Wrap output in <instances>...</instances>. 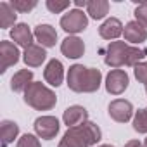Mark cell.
Masks as SVG:
<instances>
[{"label": "cell", "instance_id": "1", "mask_svg": "<svg viewBox=\"0 0 147 147\" xmlns=\"http://www.w3.org/2000/svg\"><path fill=\"white\" fill-rule=\"evenodd\" d=\"M145 55H147V49L130 45L125 40H116V42H109V45L106 47L104 62L113 69H121L123 66L135 67L138 62L144 61Z\"/></svg>", "mask_w": 147, "mask_h": 147}, {"label": "cell", "instance_id": "2", "mask_svg": "<svg viewBox=\"0 0 147 147\" xmlns=\"http://www.w3.org/2000/svg\"><path fill=\"white\" fill-rule=\"evenodd\" d=\"M66 85L76 94H94L102 85V73L97 67H87L83 64H73L67 69Z\"/></svg>", "mask_w": 147, "mask_h": 147}, {"label": "cell", "instance_id": "3", "mask_svg": "<svg viewBox=\"0 0 147 147\" xmlns=\"http://www.w3.org/2000/svg\"><path fill=\"white\" fill-rule=\"evenodd\" d=\"M102 138V130L97 123L87 121L80 126L67 128L62 138L59 140L57 147H97Z\"/></svg>", "mask_w": 147, "mask_h": 147}, {"label": "cell", "instance_id": "4", "mask_svg": "<svg viewBox=\"0 0 147 147\" xmlns=\"http://www.w3.org/2000/svg\"><path fill=\"white\" fill-rule=\"evenodd\" d=\"M23 100L35 111H50L57 104L55 92L42 82H33L23 94Z\"/></svg>", "mask_w": 147, "mask_h": 147}, {"label": "cell", "instance_id": "5", "mask_svg": "<svg viewBox=\"0 0 147 147\" xmlns=\"http://www.w3.org/2000/svg\"><path fill=\"white\" fill-rule=\"evenodd\" d=\"M59 26H61L67 35L78 36V33H82V31H85V30L88 28V16H87V12H83L82 9H69L66 14L61 16Z\"/></svg>", "mask_w": 147, "mask_h": 147}, {"label": "cell", "instance_id": "6", "mask_svg": "<svg viewBox=\"0 0 147 147\" xmlns=\"http://www.w3.org/2000/svg\"><path fill=\"white\" fill-rule=\"evenodd\" d=\"M130 85V76L125 69H111L107 75H106V80H104V87H106V92L109 95H121L126 92Z\"/></svg>", "mask_w": 147, "mask_h": 147}, {"label": "cell", "instance_id": "7", "mask_svg": "<svg viewBox=\"0 0 147 147\" xmlns=\"http://www.w3.org/2000/svg\"><path fill=\"white\" fill-rule=\"evenodd\" d=\"M35 128V135L42 140H54L61 130V123L55 116L45 114V116H38L33 123Z\"/></svg>", "mask_w": 147, "mask_h": 147}, {"label": "cell", "instance_id": "8", "mask_svg": "<svg viewBox=\"0 0 147 147\" xmlns=\"http://www.w3.org/2000/svg\"><path fill=\"white\" fill-rule=\"evenodd\" d=\"M107 114L116 123H128V121L133 119L135 109H133V104L130 100H126V99H114L107 106Z\"/></svg>", "mask_w": 147, "mask_h": 147}, {"label": "cell", "instance_id": "9", "mask_svg": "<svg viewBox=\"0 0 147 147\" xmlns=\"http://www.w3.org/2000/svg\"><path fill=\"white\" fill-rule=\"evenodd\" d=\"M23 54L19 52V47L14 43V42H9V40H2L0 42V73H5L11 66H16L19 62V59Z\"/></svg>", "mask_w": 147, "mask_h": 147}, {"label": "cell", "instance_id": "10", "mask_svg": "<svg viewBox=\"0 0 147 147\" xmlns=\"http://www.w3.org/2000/svg\"><path fill=\"white\" fill-rule=\"evenodd\" d=\"M67 73L64 71V66L59 59H50L47 64H45V69H43V80L45 83H49L50 87L57 88L64 83V78H66Z\"/></svg>", "mask_w": 147, "mask_h": 147}, {"label": "cell", "instance_id": "11", "mask_svg": "<svg viewBox=\"0 0 147 147\" xmlns=\"http://www.w3.org/2000/svg\"><path fill=\"white\" fill-rule=\"evenodd\" d=\"M61 52H62L64 57L76 61V59H80V57L85 55V42H83L80 36L67 35V36L61 42Z\"/></svg>", "mask_w": 147, "mask_h": 147}, {"label": "cell", "instance_id": "12", "mask_svg": "<svg viewBox=\"0 0 147 147\" xmlns=\"http://www.w3.org/2000/svg\"><path fill=\"white\" fill-rule=\"evenodd\" d=\"M87 121H88V111H87V107H83L80 104H73V106L66 107L62 113V123L67 128L80 126Z\"/></svg>", "mask_w": 147, "mask_h": 147}, {"label": "cell", "instance_id": "13", "mask_svg": "<svg viewBox=\"0 0 147 147\" xmlns=\"http://www.w3.org/2000/svg\"><path fill=\"white\" fill-rule=\"evenodd\" d=\"M123 36H125V42L130 43V45H140L147 40V30L135 19L128 21L125 24V30H123Z\"/></svg>", "mask_w": 147, "mask_h": 147}, {"label": "cell", "instance_id": "14", "mask_svg": "<svg viewBox=\"0 0 147 147\" xmlns=\"http://www.w3.org/2000/svg\"><path fill=\"white\" fill-rule=\"evenodd\" d=\"M11 40H12L18 47L28 49V47L33 45L35 33H33V30H31L26 23H18V24L11 30Z\"/></svg>", "mask_w": 147, "mask_h": 147}, {"label": "cell", "instance_id": "15", "mask_svg": "<svg viewBox=\"0 0 147 147\" xmlns=\"http://www.w3.org/2000/svg\"><path fill=\"white\" fill-rule=\"evenodd\" d=\"M123 30H125V26H123V23L118 18H107L99 26V36L102 40H113V42H116L123 35Z\"/></svg>", "mask_w": 147, "mask_h": 147}, {"label": "cell", "instance_id": "16", "mask_svg": "<svg viewBox=\"0 0 147 147\" xmlns=\"http://www.w3.org/2000/svg\"><path fill=\"white\" fill-rule=\"evenodd\" d=\"M33 33H35V40L38 42V45H42L45 49L55 47V43H57V31H55V28L52 24H47V23L38 24V26H35Z\"/></svg>", "mask_w": 147, "mask_h": 147}, {"label": "cell", "instance_id": "17", "mask_svg": "<svg viewBox=\"0 0 147 147\" xmlns=\"http://www.w3.org/2000/svg\"><path fill=\"white\" fill-rule=\"evenodd\" d=\"M45 61H47V49L38 43H33L23 52V62L26 64V67H40Z\"/></svg>", "mask_w": 147, "mask_h": 147}, {"label": "cell", "instance_id": "18", "mask_svg": "<svg viewBox=\"0 0 147 147\" xmlns=\"http://www.w3.org/2000/svg\"><path fill=\"white\" fill-rule=\"evenodd\" d=\"M19 137V125L12 119H2L0 123V147H9Z\"/></svg>", "mask_w": 147, "mask_h": 147}, {"label": "cell", "instance_id": "19", "mask_svg": "<svg viewBox=\"0 0 147 147\" xmlns=\"http://www.w3.org/2000/svg\"><path fill=\"white\" fill-rule=\"evenodd\" d=\"M33 82L35 80H33V71L31 69H19L11 78V90L16 92V94H24L26 88Z\"/></svg>", "mask_w": 147, "mask_h": 147}, {"label": "cell", "instance_id": "20", "mask_svg": "<svg viewBox=\"0 0 147 147\" xmlns=\"http://www.w3.org/2000/svg\"><path fill=\"white\" fill-rule=\"evenodd\" d=\"M109 2L107 0H88L87 4V16L90 19H95V21H106L107 19V14H109Z\"/></svg>", "mask_w": 147, "mask_h": 147}, {"label": "cell", "instance_id": "21", "mask_svg": "<svg viewBox=\"0 0 147 147\" xmlns=\"http://www.w3.org/2000/svg\"><path fill=\"white\" fill-rule=\"evenodd\" d=\"M18 12L11 5V2H0V30L14 28L18 23Z\"/></svg>", "mask_w": 147, "mask_h": 147}, {"label": "cell", "instance_id": "22", "mask_svg": "<svg viewBox=\"0 0 147 147\" xmlns=\"http://www.w3.org/2000/svg\"><path fill=\"white\" fill-rule=\"evenodd\" d=\"M131 126L137 133H142V135H147V109H137L135 114H133V119H131Z\"/></svg>", "mask_w": 147, "mask_h": 147}, {"label": "cell", "instance_id": "23", "mask_svg": "<svg viewBox=\"0 0 147 147\" xmlns=\"http://www.w3.org/2000/svg\"><path fill=\"white\" fill-rule=\"evenodd\" d=\"M11 5L18 14H26V12H31L38 5V2L36 0H11Z\"/></svg>", "mask_w": 147, "mask_h": 147}, {"label": "cell", "instance_id": "24", "mask_svg": "<svg viewBox=\"0 0 147 147\" xmlns=\"http://www.w3.org/2000/svg\"><path fill=\"white\" fill-rule=\"evenodd\" d=\"M16 147H42V142L35 133H24L18 138Z\"/></svg>", "mask_w": 147, "mask_h": 147}, {"label": "cell", "instance_id": "25", "mask_svg": "<svg viewBox=\"0 0 147 147\" xmlns=\"http://www.w3.org/2000/svg\"><path fill=\"white\" fill-rule=\"evenodd\" d=\"M69 5H71V2H67V0H47L45 2V7L52 14H61L66 9H69Z\"/></svg>", "mask_w": 147, "mask_h": 147}, {"label": "cell", "instance_id": "26", "mask_svg": "<svg viewBox=\"0 0 147 147\" xmlns=\"http://www.w3.org/2000/svg\"><path fill=\"white\" fill-rule=\"evenodd\" d=\"M133 76L138 83H142L144 87L147 85V61H142L138 62L135 67H133Z\"/></svg>", "mask_w": 147, "mask_h": 147}, {"label": "cell", "instance_id": "27", "mask_svg": "<svg viewBox=\"0 0 147 147\" xmlns=\"http://www.w3.org/2000/svg\"><path fill=\"white\" fill-rule=\"evenodd\" d=\"M133 16H135V21H138V23L147 30V2H140V4L135 7Z\"/></svg>", "mask_w": 147, "mask_h": 147}, {"label": "cell", "instance_id": "28", "mask_svg": "<svg viewBox=\"0 0 147 147\" xmlns=\"http://www.w3.org/2000/svg\"><path fill=\"white\" fill-rule=\"evenodd\" d=\"M123 147H144V144H142L138 138H131V140H128Z\"/></svg>", "mask_w": 147, "mask_h": 147}, {"label": "cell", "instance_id": "29", "mask_svg": "<svg viewBox=\"0 0 147 147\" xmlns=\"http://www.w3.org/2000/svg\"><path fill=\"white\" fill-rule=\"evenodd\" d=\"M87 4H88V0H75L73 2V5H75V9H87Z\"/></svg>", "mask_w": 147, "mask_h": 147}, {"label": "cell", "instance_id": "30", "mask_svg": "<svg viewBox=\"0 0 147 147\" xmlns=\"http://www.w3.org/2000/svg\"><path fill=\"white\" fill-rule=\"evenodd\" d=\"M97 147H114L113 144H100V145H97Z\"/></svg>", "mask_w": 147, "mask_h": 147}, {"label": "cell", "instance_id": "31", "mask_svg": "<svg viewBox=\"0 0 147 147\" xmlns=\"http://www.w3.org/2000/svg\"><path fill=\"white\" fill-rule=\"evenodd\" d=\"M142 144H144V147H147V137L144 138V142H142Z\"/></svg>", "mask_w": 147, "mask_h": 147}, {"label": "cell", "instance_id": "32", "mask_svg": "<svg viewBox=\"0 0 147 147\" xmlns=\"http://www.w3.org/2000/svg\"><path fill=\"white\" fill-rule=\"evenodd\" d=\"M145 95H147V85H145Z\"/></svg>", "mask_w": 147, "mask_h": 147}, {"label": "cell", "instance_id": "33", "mask_svg": "<svg viewBox=\"0 0 147 147\" xmlns=\"http://www.w3.org/2000/svg\"><path fill=\"white\" fill-rule=\"evenodd\" d=\"M145 109H147V107H145Z\"/></svg>", "mask_w": 147, "mask_h": 147}]
</instances>
